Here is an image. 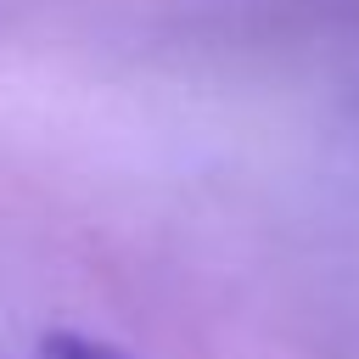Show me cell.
Instances as JSON below:
<instances>
[{"instance_id": "1", "label": "cell", "mask_w": 359, "mask_h": 359, "mask_svg": "<svg viewBox=\"0 0 359 359\" xmlns=\"http://www.w3.org/2000/svg\"><path fill=\"white\" fill-rule=\"evenodd\" d=\"M34 359H129V353H118L112 342H101L90 331H45L34 342Z\"/></svg>"}]
</instances>
